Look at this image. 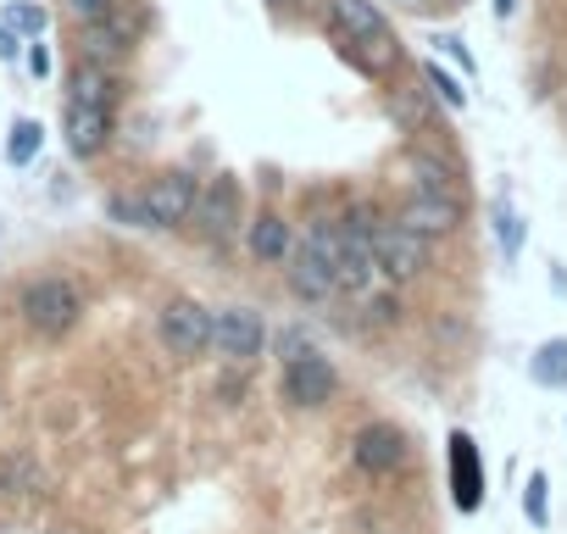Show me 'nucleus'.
Here are the masks:
<instances>
[{
	"mask_svg": "<svg viewBox=\"0 0 567 534\" xmlns=\"http://www.w3.org/2000/svg\"><path fill=\"white\" fill-rule=\"evenodd\" d=\"M106 217L123 223V228H151V212H145V195H106Z\"/></svg>",
	"mask_w": 567,
	"mask_h": 534,
	"instance_id": "nucleus-23",
	"label": "nucleus"
},
{
	"mask_svg": "<svg viewBox=\"0 0 567 534\" xmlns=\"http://www.w3.org/2000/svg\"><path fill=\"white\" fill-rule=\"evenodd\" d=\"M351 462H357V473H368V479H390V473H401L406 462H412V445H406V434L395 429V423H362L357 434H351Z\"/></svg>",
	"mask_w": 567,
	"mask_h": 534,
	"instance_id": "nucleus-8",
	"label": "nucleus"
},
{
	"mask_svg": "<svg viewBox=\"0 0 567 534\" xmlns=\"http://www.w3.org/2000/svg\"><path fill=\"white\" fill-rule=\"evenodd\" d=\"M134 40H140V12H128L123 0H117V12L106 23L79 29V62H95V68H112L117 73V62H128Z\"/></svg>",
	"mask_w": 567,
	"mask_h": 534,
	"instance_id": "nucleus-9",
	"label": "nucleus"
},
{
	"mask_svg": "<svg viewBox=\"0 0 567 534\" xmlns=\"http://www.w3.org/2000/svg\"><path fill=\"white\" fill-rule=\"evenodd\" d=\"M267 7H272V12H290V7H296V0H267Z\"/></svg>",
	"mask_w": 567,
	"mask_h": 534,
	"instance_id": "nucleus-32",
	"label": "nucleus"
},
{
	"mask_svg": "<svg viewBox=\"0 0 567 534\" xmlns=\"http://www.w3.org/2000/svg\"><path fill=\"white\" fill-rule=\"evenodd\" d=\"M62 12H68L79 29H95V23H106V18L117 12V0H62Z\"/></svg>",
	"mask_w": 567,
	"mask_h": 534,
	"instance_id": "nucleus-25",
	"label": "nucleus"
},
{
	"mask_svg": "<svg viewBox=\"0 0 567 534\" xmlns=\"http://www.w3.org/2000/svg\"><path fill=\"white\" fill-rule=\"evenodd\" d=\"M379 534H395V528H379Z\"/></svg>",
	"mask_w": 567,
	"mask_h": 534,
	"instance_id": "nucleus-34",
	"label": "nucleus"
},
{
	"mask_svg": "<svg viewBox=\"0 0 567 534\" xmlns=\"http://www.w3.org/2000/svg\"><path fill=\"white\" fill-rule=\"evenodd\" d=\"M406 178H412V195L467 201V195H462V184H456V167H445L434 151H406Z\"/></svg>",
	"mask_w": 567,
	"mask_h": 534,
	"instance_id": "nucleus-16",
	"label": "nucleus"
},
{
	"mask_svg": "<svg viewBox=\"0 0 567 534\" xmlns=\"http://www.w3.org/2000/svg\"><path fill=\"white\" fill-rule=\"evenodd\" d=\"M278 396L290 401L296 412H318V407H329V401L340 396V368L312 346V351H301V357L284 362V373H278Z\"/></svg>",
	"mask_w": 567,
	"mask_h": 534,
	"instance_id": "nucleus-5",
	"label": "nucleus"
},
{
	"mask_svg": "<svg viewBox=\"0 0 567 534\" xmlns=\"http://www.w3.org/2000/svg\"><path fill=\"white\" fill-rule=\"evenodd\" d=\"M429 245H434V239H423L417 228H406L395 212L379 217V223H373V261H379V279H390V285L423 279V274H429Z\"/></svg>",
	"mask_w": 567,
	"mask_h": 534,
	"instance_id": "nucleus-4",
	"label": "nucleus"
},
{
	"mask_svg": "<svg viewBox=\"0 0 567 534\" xmlns=\"http://www.w3.org/2000/svg\"><path fill=\"white\" fill-rule=\"evenodd\" d=\"M523 517L534 528H550V479H545V468H534L528 484H523Z\"/></svg>",
	"mask_w": 567,
	"mask_h": 534,
	"instance_id": "nucleus-22",
	"label": "nucleus"
},
{
	"mask_svg": "<svg viewBox=\"0 0 567 534\" xmlns=\"http://www.w3.org/2000/svg\"><path fill=\"white\" fill-rule=\"evenodd\" d=\"M156 340H162L167 357L195 362V357H206L212 340H217V312L200 307L195 296H173V301H162V312H156Z\"/></svg>",
	"mask_w": 567,
	"mask_h": 534,
	"instance_id": "nucleus-3",
	"label": "nucleus"
},
{
	"mask_svg": "<svg viewBox=\"0 0 567 534\" xmlns=\"http://www.w3.org/2000/svg\"><path fill=\"white\" fill-rule=\"evenodd\" d=\"M145 212H151V228H184L195 217V201H200V178L189 167H167L156 173L145 189Z\"/></svg>",
	"mask_w": 567,
	"mask_h": 534,
	"instance_id": "nucleus-7",
	"label": "nucleus"
},
{
	"mask_svg": "<svg viewBox=\"0 0 567 534\" xmlns=\"http://www.w3.org/2000/svg\"><path fill=\"white\" fill-rule=\"evenodd\" d=\"M495 12H501V18H512V12H517V0H495Z\"/></svg>",
	"mask_w": 567,
	"mask_h": 534,
	"instance_id": "nucleus-31",
	"label": "nucleus"
},
{
	"mask_svg": "<svg viewBox=\"0 0 567 534\" xmlns=\"http://www.w3.org/2000/svg\"><path fill=\"white\" fill-rule=\"evenodd\" d=\"M267 340H272V329H267V318L256 312V307H223L217 312V357H228V362H256L261 351H267Z\"/></svg>",
	"mask_w": 567,
	"mask_h": 534,
	"instance_id": "nucleus-10",
	"label": "nucleus"
},
{
	"mask_svg": "<svg viewBox=\"0 0 567 534\" xmlns=\"http://www.w3.org/2000/svg\"><path fill=\"white\" fill-rule=\"evenodd\" d=\"M7 23H12L18 34H29V40H40V34H45V12H40V7H12V12H7Z\"/></svg>",
	"mask_w": 567,
	"mask_h": 534,
	"instance_id": "nucleus-26",
	"label": "nucleus"
},
{
	"mask_svg": "<svg viewBox=\"0 0 567 534\" xmlns=\"http://www.w3.org/2000/svg\"><path fill=\"white\" fill-rule=\"evenodd\" d=\"M18 318L40 335V340H62L84 324V290L62 274H45V279H29L23 296H18Z\"/></svg>",
	"mask_w": 567,
	"mask_h": 534,
	"instance_id": "nucleus-2",
	"label": "nucleus"
},
{
	"mask_svg": "<svg viewBox=\"0 0 567 534\" xmlns=\"http://www.w3.org/2000/svg\"><path fill=\"white\" fill-rule=\"evenodd\" d=\"M34 484H40V468L29 456H7V462H0V490H7V495L34 490Z\"/></svg>",
	"mask_w": 567,
	"mask_h": 534,
	"instance_id": "nucleus-24",
	"label": "nucleus"
},
{
	"mask_svg": "<svg viewBox=\"0 0 567 534\" xmlns=\"http://www.w3.org/2000/svg\"><path fill=\"white\" fill-rule=\"evenodd\" d=\"M329 40L340 45V57L368 73V79H384L395 62H401V45H395V29L384 23V12L373 0H329Z\"/></svg>",
	"mask_w": 567,
	"mask_h": 534,
	"instance_id": "nucleus-1",
	"label": "nucleus"
},
{
	"mask_svg": "<svg viewBox=\"0 0 567 534\" xmlns=\"http://www.w3.org/2000/svg\"><path fill=\"white\" fill-rule=\"evenodd\" d=\"M401 7H423V0H401Z\"/></svg>",
	"mask_w": 567,
	"mask_h": 534,
	"instance_id": "nucleus-33",
	"label": "nucleus"
},
{
	"mask_svg": "<svg viewBox=\"0 0 567 534\" xmlns=\"http://www.w3.org/2000/svg\"><path fill=\"white\" fill-rule=\"evenodd\" d=\"M68 101L117 106V73H112V68H95V62H79V68H73V79H68Z\"/></svg>",
	"mask_w": 567,
	"mask_h": 534,
	"instance_id": "nucleus-17",
	"label": "nucleus"
},
{
	"mask_svg": "<svg viewBox=\"0 0 567 534\" xmlns=\"http://www.w3.org/2000/svg\"><path fill=\"white\" fill-rule=\"evenodd\" d=\"M195 234L200 239H234L239 228H245V195H239V178H228V173H217V178H206L200 184V201H195Z\"/></svg>",
	"mask_w": 567,
	"mask_h": 534,
	"instance_id": "nucleus-6",
	"label": "nucleus"
},
{
	"mask_svg": "<svg viewBox=\"0 0 567 534\" xmlns=\"http://www.w3.org/2000/svg\"><path fill=\"white\" fill-rule=\"evenodd\" d=\"M40 145H45V129H40L34 117H18V123H12V140H7V162H12V167H29V162L40 156Z\"/></svg>",
	"mask_w": 567,
	"mask_h": 534,
	"instance_id": "nucleus-21",
	"label": "nucleus"
},
{
	"mask_svg": "<svg viewBox=\"0 0 567 534\" xmlns=\"http://www.w3.org/2000/svg\"><path fill=\"white\" fill-rule=\"evenodd\" d=\"M445 7H456V0H445Z\"/></svg>",
	"mask_w": 567,
	"mask_h": 534,
	"instance_id": "nucleus-35",
	"label": "nucleus"
},
{
	"mask_svg": "<svg viewBox=\"0 0 567 534\" xmlns=\"http://www.w3.org/2000/svg\"><path fill=\"white\" fill-rule=\"evenodd\" d=\"M112 129H117L112 106H90V101H68L62 106V140H68V151L79 162H95L112 145Z\"/></svg>",
	"mask_w": 567,
	"mask_h": 534,
	"instance_id": "nucleus-12",
	"label": "nucleus"
},
{
	"mask_svg": "<svg viewBox=\"0 0 567 534\" xmlns=\"http://www.w3.org/2000/svg\"><path fill=\"white\" fill-rule=\"evenodd\" d=\"M429 45H434V57H451V62H456L462 73H473V57H467V45H462L456 34H434Z\"/></svg>",
	"mask_w": 567,
	"mask_h": 534,
	"instance_id": "nucleus-28",
	"label": "nucleus"
},
{
	"mask_svg": "<svg viewBox=\"0 0 567 534\" xmlns=\"http://www.w3.org/2000/svg\"><path fill=\"white\" fill-rule=\"evenodd\" d=\"M528 379H534L539 390H567V335H550V340L534 346Z\"/></svg>",
	"mask_w": 567,
	"mask_h": 534,
	"instance_id": "nucleus-18",
	"label": "nucleus"
},
{
	"mask_svg": "<svg viewBox=\"0 0 567 534\" xmlns=\"http://www.w3.org/2000/svg\"><path fill=\"white\" fill-rule=\"evenodd\" d=\"M423 90H429V101H434V106H445V112H462V106H467L462 79H456L451 68H440V57H429V62H423Z\"/></svg>",
	"mask_w": 567,
	"mask_h": 534,
	"instance_id": "nucleus-20",
	"label": "nucleus"
},
{
	"mask_svg": "<svg viewBox=\"0 0 567 534\" xmlns=\"http://www.w3.org/2000/svg\"><path fill=\"white\" fill-rule=\"evenodd\" d=\"M18 51H23V34L12 23H0V62H18Z\"/></svg>",
	"mask_w": 567,
	"mask_h": 534,
	"instance_id": "nucleus-29",
	"label": "nucleus"
},
{
	"mask_svg": "<svg viewBox=\"0 0 567 534\" xmlns=\"http://www.w3.org/2000/svg\"><path fill=\"white\" fill-rule=\"evenodd\" d=\"M29 73H34V79H45V73H51V51H45L40 40H29Z\"/></svg>",
	"mask_w": 567,
	"mask_h": 534,
	"instance_id": "nucleus-30",
	"label": "nucleus"
},
{
	"mask_svg": "<svg viewBox=\"0 0 567 534\" xmlns=\"http://www.w3.org/2000/svg\"><path fill=\"white\" fill-rule=\"evenodd\" d=\"M284 285H290V296L296 301H334L340 296V279H334V261L312 245V239H301L296 245V256L290 261H284Z\"/></svg>",
	"mask_w": 567,
	"mask_h": 534,
	"instance_id": "nucleus-11",
	"label": "nucleus"
},
{
	"mask_svg": "<svg viewBox=\"0 0 567 534\" xmlns=\"http://www.w3.org/2000/svg\"><path fill=\"white\" fill-rule=\"evenodd\" d=\"M445 462H451V501H456V512H478L484 506V451H478V440L467 429H451Z\"/></svg>",
	"mask_w": 567,
	"mask_h": 534,
	"instance_id": "nucleus-13",
	"label": "nucleus"
},
{
	"mask_svg": "<svg viewBox=\"0 0 567 534\" xmlns=\"http://www.w3.org/2000/svg\"><path fill=\"white\" fill-rule=\"evenodd\" d=\"M362 301H368V318H373V324H401V296H395V290L362 296Z\"/></svg>",
	"mask_w": 567,
	"mask_h": 534,
	"instance_id": "nucleus-27",
	"label": "nucleus"
},
{
	"mask_svg": "<svg viewBox=\"0 0 567 534\" xmlns=\"http://www.w3.org/2000/svg\"><path fill=\"white\" fill-rule=\"evenodd\" d=\"M489 234H495V245H501V256H506V261H517V256H523V217H517V206H512L506 195H495V201H489Z\"/></svg>",
	"mask_w": 567,
	"mask_h": 534,
	"instance_id": "nucleus-19",
	"label": "nucleus"
},
{
	"mask_svg": "<svg viewBox=\"0 0 567 534\" xmlns=\"http://www.w3.org/2000/svg\"><path fill=\"white\" fill-rule=\"evenodd\" d=\"M296 234H290V223H284L278 212H256L250 223H245V250H250V261H261V267H284L296 256Z\"/></svg>",
	"mask_w": 567,
	"mask_h": 534,
	"instance_id": "nucleus-15",
	"label": "nucleus"
},
{
	"mask_svg": "<svg viewBox=\"0 0 567 534\" xmlns=\"http://www.w3.org/2000/svg\"><path fill=\"white\" fill-rule=\"evenodd\" d=\"M406 228H417L423 239H451L467 223V201H434V195H406L395 212Z\"/></svg>",
	"mask_w": 567,
	"mask_h": 534,
	"instance_id": "nucleus-14",
	"label": "nucleus"
}]
</instances>
